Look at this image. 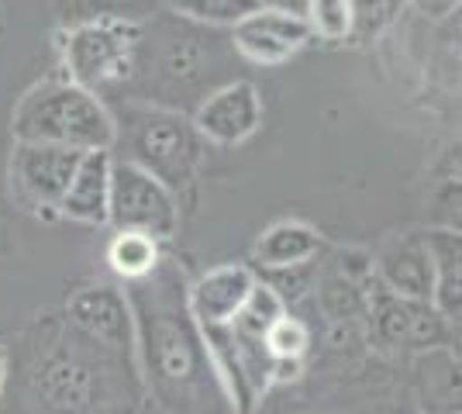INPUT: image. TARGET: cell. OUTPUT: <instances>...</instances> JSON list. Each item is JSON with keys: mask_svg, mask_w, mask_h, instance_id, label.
Listing matches in <instances>:
<instances>
[{"mask_svg": "<svg viewBox=\"0 0 462 414\" xmlns=\"http://www.w3.org/2000/svg\"><path fill=\"white\" fill-rule=\"evenodd\" d=\"M125 297L135 321V353L155 400L170 414H235L190 315L183 270L162 259L155 273L128 283Z\"/></svg>", "mask_w": 462, "mask_h": 414, "instance_id": "obj_1", "label": "cell"}, {"mask_svg": "<svg viewBox=\"0 0 462 414\" xmlns=\"http://www.w3.org/2000/svg\"><path fill=\"white\" fill-rule=\"evenodd\" d=\"M11 135L14 142H42L77 152H111L115 115L100 94L73 79H42L18 100L11 115Z\"/></svg>", "mask_w": 462, "mask_h": 414, "instance_id": "obj_2", "label": "cell"}, {"mask_svg": "<svg viewBox=\"0 0 462 414\" xmlns=\"http://www.w3.org/2000/svg\"><path fill=\"white\" fill-rule=\"evenodd\" d=\"M115 115V145L111 156L145 170L149 177L166 183L170 190H183L204 159V138L197 135L187 111L128 100Z\"/></svg>", "mask_w": 462, "mask_h": 414, "instance_id": "obj_3", "label": "cell"}, {"mask_svg": "<svg viewBox=\"0 0 462 414\" xmlns=\"http://www.w3.org/2000/svg\"><path fill=\"white\" fill-rule=\"evenodd\" d=\"M142 39H145V21L132 18H90L62 24L59 52L66 79L94 94L135 83Z\"/></svg>", "mask_w": 462, "mask_h": 414, "instance_id": "obj_4", "label": "cell"}, {"mask_svg": "<svg viewBox=\"0 0 462 414\" xmlns=\"http://www.w3.org/2000/svg\"><path fill=\"white\" fill-rule=\"evenodd\" d=\"M107 225L115 232H145V235L170 242L180 232V200L176 194L125 159L111 166V207Z\"/></svg>", "mask_w": 462, "mask_h": 414, "instance_id": "obj_5", "label": "cell"}, {"mask_svg": "<svg viewBox=\"0 0 462 414\" xmlns=\"http://www.w3.org/2000/svg\"><path fill=\"white\" fill-rule=\"evenodd\" d=\"M366 321L373 338L386 349H414L428 353L448 345L456 328L445 321L428 300H411V297L390 294L373 280L366 297Z\"/></svg>", "mask_w": 462, "mask_h": 414, "instance_id": "obj_6", "label": "cell"}, {"mask_svg": "<svg viewBox=\"0 0 462 414\" xmlns=\"http://www.w3.org/2000/svg\"><path fill=\"white\" fill-rule=\"evenodd\" d=\"M83 152L42 142H14L11 149V190L24 204V211L39 217H59V204L77 173Z\"/></svg>", "mask_w": 462, "mask_h": 414, "instance_id": "obj_7", "label": "cell"}, {"mask_svg": "<svg viewBox=\"0 0 462 414\" xmlns=\"http://www.w3.org/2000/svg\"><path fill=\"white\" fill-rule=\"evenodd\" d=\"M228 32L235 56H242V60L259 66V69L283 66V62H290L300 49H308L314 41L304 14L266 7V4H259L252 14H245L238 24H231Z\"/></svg>", "mask_w": 462, "mask_h": 414, "instance_id": "obj_8", "label": "cell"}, {"mask_svg": "<svg viewBox=\"0 0 462 414\" xmlns=\"http://www.w3.org/2000/svg\"><path fill=\"white\" fill-rule=\"evenodd\" d=\"M190 121L204 142L235 149L263 128V97L249 79H228L197 100Z\"/></svg>", "mask_w": 462, "mask_h": 414, "instance_id": "obj_9", "label": "cell"}, {"mask_svg": "<svg viewBox=\"0 0 462 414\" xmlns=\"http://www.w3.org/2000/svg\"><path fill=\"white\" fill-rule=\"evenodd\" d=\"M104 380L87 355L56 349L42 359L35 373V397L52 414H90L100 404Z\"/></svg>", "mask_w": 462, "mask_h": 414, "instance_id": "obj_10", "label": "cell"}, {"mask_svg": "<svg viewBox=\"0 0 462 414\" xmlns=\"http://www.w3.org/2000/svg\"><path fill=\"white\" fill-rule=\"evenodd\" d=\"M66 317L83 338H90L94 345L128 353L135 349V321L125 290H117L111 283H90L79 287L66 304Z\"/></svg>", "mask_w": 462, "mask_h": 414, "instance_id": "obj_11", "label": "cell"}, {"mask_svg": "<svg viewBox=\"0 0 462 414\" xmlns=\"http://www.w3.org/2000/svg\"><path fill=\"white\" fill-rule=\"evenodd\" d=\"M252 283H255V270L245 262H221L187 283V304H190L197 328L200 332L228 328L235 315L242 311Z\"/></svg>", "mask_w": 462, "mask_h": 414, "instance_id": "obj_12", "label": "cell"}, {"mask_svg": "<svg viewBox=\"0 0 462 414\" xmlns=\"http://www.w3.org/2000/svg\"><path fill=\"white\" fill-rule=\"evenodd\" d=\"M373 280L386 287L390 294L411 297V300H428L431 304V253L424 232H404L393 235L373 259Z\"/></svg>", "mask_w": 462, "mask_h": 414, "instance_id": "obj_13", "label": "cell"}, {"mask_svg": "<svg viewBox=\"0 0 462 414\" xmlns=\"http://www.w3.org/2000/svg\"><path fill=\"white\" fill-rule=\"evenodd\" d=\"M111 152H83L77 173L66 187V198L59 204V217L100 228L107 225V207H111Z\"/></svg>", "mask_w": 462, "mask_h": 414, "instance_id": "obj_14", "label": "cell"}, {"mask_svg": "<svg viewBox=\"0 0 462 414\" xmlns=\"http://www.w3.org/2000/svg\"><path fill=\"white\" fill-rule=\"evenodd\" d=\"M325 249V235L300 221V217H283L270 225L252 245V262L259 266V273H273V270H290V266H308L321 256Z\"/></svg>", "mask_w": 462, "mask_h": 414, "instance_id": "obj_15", "label": "cell"}, {"mask_svg": "<svg viewBox=\"0 0 462 414\" xmlns=\"http://www.w3.org/2000/svg\"><path fill=\"white\" fill-rule=\"evenodd\" d=\"M428 253H431V308L459 328L462 317V238L459 228H431L424 232Z\"/></svg>", "mask_w": 462, "mask_h": 414, "instance_id": "obj_16", "label": "cell"}, {"mask_svg": "<svg viewBox=\"0 0 462 414\" xmlns=\"http://www.w3.org/2000/svg\"><path fill=\"white\" fill-rule=\"evenodd\" d=\"M162 259H166L162 256V242L145 235V232H115L107 242V266L125 283H135V280H145L149 273H155Z\"/></svg>", "mask_w": 462, "mask_h": 414, "instance_id": "obj_17", "label": "cell"}, {"mask_svg": "<svg viewBox=\"0 0 462 414\" xmlns=\"http://www.w3.org/2000/svg\"><path fill=\"white\" fill-rule=\"evenodd\" d=\"M162 7L200 28H231L252 14L259 0H162Z\"/></svg>", "mask_w": 462, "mask_h": 414, "instance_id": "obj_18", "label": "cell"}, {"mask_svg": "<svg viewBox=\"0 0 462 414\" xmlns=\"http://www.w3.org/2000/svg\"><path fill=\"white\" fill-rule=\"evenodd\" d=\"M287 311L290 308L280 300V294L273 290L266 280L255 276V283H252V290H249V297H245V304H242V311H238L235 321H231V328H235L238 336L266 338V332L273 328V321L283 317Z\"/></svg>", "mask_w": 462, "mask_h": 414, "instance_id": "obj_19", "label": "cell"}, {"mask_svg": "<svg viewBox=\"0 0 462 414\" xmlns=\"http://www.w3.org/2000/svg\"><path fill=\"white\" fill-rule=\"evenodd\" d=\"M62 24H77L90 18H132L149 21L162 0H56Z\"/></svg>", "mask_w": 462, "mask_h": 414, "instance_id": "obj_20", "label": "cell"}, {"mask_svg": "<svg viewBox=\"0 0 462 414\" xmlns=\"http://www.w3.org/2000/svg\"><path fill=\"white\" fill-rule=\"evenodd\" d=\"M310 39L342 45L352 41V0H308L304 4Z\"/></svg>", "mask_w": 462, "mask_h": 414, "instance_id": "obj_21", "label": "cell"}, {"mask_svg": "<svg viewBox=\"0 0 462 414\" xmlns=\"http://www.w3.org/2000/svg\"><path fill=\"white\" fill-rule=\"evenodd\" d=\"M411 0H352V41H376L393 28Z\"/></svg>", "mask_w": 462, "mask_h": 414, "instance_id": "obj_22", "label": "cell"}, {"mask_svg": "<svg viewBox=\"0 0 462 414\" xmlns=\"http://www.w3.org/2000/svg\"><path fill=\"white\" fill-rule=\"evenodd\" d=\"M263 345H266V353H270L273 359H283V363H304V355H308V349H310L308 321H300V317H293L287 311L283 317H276V321H273V328L266 332Z\"/></svg>", "mask_w": 462, "mask_h": 414, "instance_id": "obj_23", "label": "cell"}, {"mask_svg": "<svg viewBox=\"0 0 462 414\" xmlns=\"http://www.w3.org/2000/svg\"><path fill=\"white\" fill-rule=\"evenodd\" d=\"M421 14L428 18H448V14H456L459 11V0H411Z\"/></svg>", "mask_w": 462, "mask_h": 414, "instance_id": "obj_24", "label": "cell"}, {"mask_svg": "<svg viewBox=\"0 0 462 414\" xmlns=\"http://www.w3.org/2000/svg\"><path fill=\"white\" fill-rule=\"evenodd\" d=\"M266 7H280V11H293V14H304V4L308 0H259Z\"/></svg>", "mask_w": 462, "mask_h": 414, "instance_id": "obj_25", "label": "cell"}, {"mask_svg": "<svg viewBox=\"0 0 462 414\" xmlns=\"http://www.w3.org/2000/svg\"><path fill=\"white\" fill-rule=\"evenodd\" d=\"M4 387H7V349L0 345V397H4Z\"/></svg>", "mask_w": 462, "mask_h": 414, "instance_id": "obj_26", "label": "cell"}]
</instances>
